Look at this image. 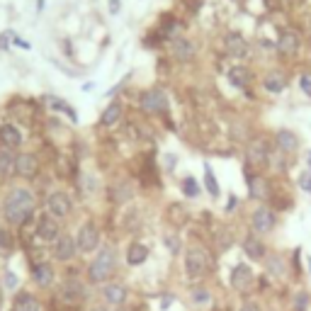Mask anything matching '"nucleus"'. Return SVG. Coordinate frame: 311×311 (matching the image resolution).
I'll list each match as a JSON object with an SVG mask.
<instances>
[{
    "label": "nucleus",
    "instance_id": "obj_1",
    "mask_svg": "<svg viewBox=\"0 0 311 311\" xmlns=\"http://www.w3.org/2000/svg\"><path fill=\"white\" fill-rule=\"evenodd\" d=\"M34 211V197L29 190L17 187L8 195L5 200V217L10 219V224H25Z\"/></svg>",
    "mask_w": 311,
    "mask_h": 311
},
{
    "label": "nucleus",
    "instance_id": "obj_2",
    "mask_svg": "<svg viewBox=\"0 0 311 311\" xmlns=\"http://www.w3.org/2000/svg\"><path fill=\"white\" fill-rule=\"evenodd\" d=\"M114 270H117V256H114V250L107 246V248H100V250H98L95 260H92L90 267H88V277H90V282L100 284V282H107L112 275H114Z\"/></svg>",
    "mask_w": 311,
    "mask_h": 311
},
{
    "label": "nucleus",
    "instance_id": "obj_3",
    "mask_svg": "<svg viewBox=\"0 0 311 311\" xmlns=\"http://www.w3.org/2000/svg\"><path fill=\"white\" fill-rule=\"evenodd\" d=\"M185 273L190 280H200L209 273V256L202 248H190L185 256Z\"/></svg>",
    "mask_w": 311,
    "mask_h": 311
},
{
    "label": "nucleus",
    "instance_id": "obj_4",
    "mask_svg": "<svg viewBox=\"0 0 311 311\" xmlns=\"http://www.w3.org/2000/svg\"><path fill=\"white\" fill-rule=\"evenodd\" d=\"M46 209L49 214L54 217V219H64L71 214V200H68V195L64 192H51L49 195V200H46Z\"/></svg>",
    "mask_w": 311,
    "mask_h": 311
},
{
    "label": "nucleus",
    "instance_id": "obj_5",
    "mask_svg": "<svg viewBox=\"0 0 311 311\" xmlns=\"http://www.w3.org/2000/svg\"><path fill=\"white\" fill-rule=\"evenodd\" d=\"M78 250H83V253H92V250H98V246H100V231L95 229L92 224H85L81 231H78Z\"/></svg>",
    "mask_w": 311,
    "mask_h": 311
},
{
    "label": "nucleus",
    "instance_id": "obj_6",
    "mask_svg": "<svg viewBox=\"0 0 311 311\" xmlns=\"http://www.w3.org/2000/svg\"><path fill=\"white\" fill-rule=\"evenodd\" d=\"M168 107V100H165L163 90H148L141 95V110L146 114H156V112H163Z\"/></svg>",
    "mask_w": 311,
    "mask_h": 311
},
{
    "label": "nucleus",
    "instance_id": "obj_7",
    "mask_svg": "<svg viewBox=\"0 0 311 311\" xmlns=\"http://www.w3.org/2000/svg\"><path fill=\"white\" fill-rule=\"evenodd\" d=\"M75 250H78V243H75V238H71V236H59V238L54 241V258H56V260H61V263H68V260L75 256Z\"/></svg>",
    "mask_w": 311,
    "mask_h": 311
},
{
    "label": "nucleus",
    "instance_id": "obj_8",
    "mask_svg": "<svg viewBox=\"0 0 311 311\" xmlns=\"http://www.w3.org/2000/svg\"><path fill=\"white\" fill-rule=\"evenodd\" d=\"M250 284H253V270L248 265H243V263H238L231 270V287H236L238 292H246Z\"/></svg>",
    "mask_w": 311,
    "mask_h": 311
},
{
    "label": "nucleus",
    "instance_id": "obj_9",
    "mask_svg": "<svg viewBox=\"0 0 311 311\" xmlns=\"http://www.w3.org/2000/svg\"><path fill=\"white\" fill-rule=\"evenodd\" d=\"M102 297H105V302L110 304V306H124V302H127V287L119 282H110L102 287Z\"/></svg>",
    "mask_w": 311,
    "mask_h": 311
},
{
    "label": "nucleus",
    "instance_id": "obj_10",
    "mask_svg": "<svg viewBox=\"0 0 311 311\" xmlns=\"http://www.w3.org/2000/svg\"><path fill=\"white\" fill-rule=\"evenodd\" d=\"M37 234L42 241H56L59 238V221L51 217V214H44V217H39V224H37Z\"/></svg>",
    "mask_w": 311,
    "mask_h": 311
},
{
    "label": "nucleus",
    "instance_id": "obj_11",
    "mask_svg": "<svg viewBox=\"0 0 311 311\" xmlns=\"http://www.w3.org/2000/svg\"><path fill=\"white\" fill-rule=\"evenodd\" d=\"M83 297H85V287L81 282H75V280H66L61 284V299L68 304H78L83 302Z\"/></svg>",
    "mask_w": 311,
    "mask_h": 311
},
{
    "label": "nucleus",
    "instance_id": "obj_12",
    "mask_svg": "<svg viewBox=\"0 0 311 311\" xmlns=\"http://www.w3.org/2000/svg\"><path fill=\"white\" fill-rule=\"evenodd\" d=\"M275 229V214L270 209H258L256 214H253V231L256 234H270V231Z\"/></svg>",
    "mask_w": 311,
    "mask_h": 311
},
{
    "label": "nucleus",
    "instance_id": "obj_13",
    "mask_svg": "<svg viewBox=\"0 0 311 311\" xmlns=\"http://www.w3.org/2000/svg\"><path fill=\"white\" fill-rule=\"evenodd\" d=\"M15 170H17V175H22V178H32V175H37V170H39L37 158H34L32 153L17 156V161H15Z\"/></svg>",
    "mask_w": 311,
    "mask_h": 311
},
{
    "label": "nucleus",
    "instance_id": "obj_14",
    "mask_svg": "<svg viewBox=\"0 0 311 311\" xmlns=\"http://www.w3.org/2000/svg\"><path fill=\"white\" fill-rule=\"evenodd\" d=\"M248 192L253 200H267L270 197V185H267L265 178H260V175H250L248 178Z\"/></svg>",
    "mask_w": 311,
    "mask_h": 311
},
{
    "label": "nucleus",
    "instance_id": "obj_15",
    "mask_svg": "<svg viewBox=\"0 0 311 311\" xmlns=\"http://www.w3.org/2000/svg\"><path fill=\"white\" fill-rule=\"evenodd\" d=\"M0 144L5 148H17L22 144V134L15 124H3L0 127Z\"/></svg>",
    "mask_w": 311,
    "mask_h": 311
},
{
    "label": "nucleus",
    "instance_id": "obj_16",
    "mask_svg": "<svg viewBox=\"0 0 311 311\" xmlns=\"http://www.w3.org/2000/svg\"><path fill=\"white\" fill-rule=\"evenodd\" d=\"M173 56L178 61H192L195 59V44L187 42V39H175L173 42Z\"/></svg>",
    "mask_w": 311,
    "mask_h": 311
},
{
    "label": "nucleus",
    "instance_id": "obj_17",
    "mask_svg": "<svg viewBox=\"0 0 311 311\" xmlns=\"http://www.w3.org/2000/svg\"><path fill=\"white\" fill-rule=\"evenodd\" d=\"M277 49H280V54L284 56H292L297 54V49H299V39L294 32H282L280 39H277Z\"/></svg>",
    "mask_w": 311,
    "mask_h": 311
},
{
    "label": "nucleus",
    "instance_id": "obj_18",
    "mask_svg": "<svg viewBox=\"0 0 311 311\" xmlns=\"http://www.w3.org/2000/svg\"><path fill=\"white\" fill-rule=\"evenodd\" d=\"M275 141H277V146L282 148L284 153H294L297 146H299V139L294 137L289 129H280V131H277V137H275Z\"/></svg>",
    "mask_w": 311,
    "mask_h": 311
},
{
    "label": "nucleus",
    "instance_id": "obj_19",
    "mask_svg": "<svg viewBox=\"0 0 311 311\" xmlns=\"http://www.w3.org/2000/svg\"><path fill=\"white\" fill-rule=\"evenodd\" d=\"M243 250H246L248 258H253V260H263L265 258V246H263V241L256 236H248L243 241Z\"/></svg>",
    "mask_w": 311,
    "mask_h": 311
},
{
    "label": "nucleus",
    "instance_id": "obj_20",
    "mask_svg": "<svg viewBox=\"0 0 311 311\" xmlns=\"http://www.w3.org/2000/svg\"><path fill=\"white\" fill-rule=\"evenodd\" d=\"M32 277H34V282H37L39 287H49V284L54 282V270L46 265V263H39V265H34V270H32Z\"/></svg>",
    "mask_w": 311,
    "mask_h": 311
},
{
    "label": "nucleus",
    "instance_id": "obj_21",
    "mask_svg": "<svg viewBox=\"0 0 311 311\" xmlns=\"http://www.w3.org/2000/svg\"><path fill=\"white\" fill-rule=\"evenodd\" d=\"M263 85H265L267 92H282L287 81H284V75L280 73V71H270V73L263 78Z\"/></svg>",
    "mask_w": 311,
    "mask_h": 311
},
{
    "label": "nucleus",
    "instance_id": "obj_22",
    "mask_svg": "<svg viewBox=\"0 0 311 311\" xmlns=\"http://www.w3.org/2000/svg\"><path fill=\"white\" fill-rule=\"evenodd\" d=\"M146 258H148V248L144 243H131L129 246V253H127L129 265H141V263H146Z\"/></svg>",
    "mask_w": 311,
    "mask_h": 311
},
{
    "label": "nucleus",
    "instance_id": "obj_23",
    "mask_svg": "<svg viewBox=\"0 0 311 311\" xmlns=\"http://www.w3.org/2000/svg\"><path fill=\"white\" fill-rule=\"evenodd\" d=\"M12 311H39V302L32 294H17L12 302Z\"/></svg>",
    "mask_w": 311,
    "mask_h": 311
},
{
    "label": "nucleus",
    "instance_id": "obj_24",
    "mask_svg": "<svg viewBox=\"0 0 311 311\" xmlns=\"http://www.w3.org/2000/svg\"><path fill=\"white\" fill-rule=\"evenodd\" d=\"M248 158L253 161V165H263L267 161V151H265V141H253V146L248 151Z\"/></svg>",
    "mask_w": 311,
    "mask_h": 311
},
{
    "label": "nucleus",
    "instance_id": "obj_25",
    "mask_svg": "<svg viewBox=\"0 0 311 311\" xmlns=\"http://www.w3.org/2000/svg\"><path fill=\"white\" fill-rule=\"evenodd\" d=\"M226 46H229L231 56H246L248 54V44L243 42L241 34H231V37L226 39Z\"/></svg>",
    "mask_w": 311,
    "mask_h": 311
},
{
    "label": "nucleus",
    "instance_id": "obj_26",
    "mask_svg": "<svg viewBox=\"0 0 311 311\" xmlns=\"http://www.w3.org/2000/svg\"><path fill=\"white\" fill-rule=\"evenodd\" d=\"M119 117H122V105H119V102H112L110 107L102 112L100 122L105 124V127H112V124H117V122H119Z\"/></svg>",
    "mask_w": 311,
    "mask_h": 311
},
{
    "label": "nucleus",
    "instance_id": "obj_27",
    "mask_svg": "<svg viewBox=\"0 0 311 311\" xmlns=\"http://www.w3.org/2000/svg\"><path fill=\"white\" fill-rule=\"evenodd\" d=\"M15 156H12V148H5V151H0V175H8L15 170Z\"/></svg>",
    "mask_w": 311,
    "mask_h": 311
},
{
    "label": "nucleus",
    "instance_id": "obj_28",
    "mask_svg": "<svg viewBox=\"0 0 311 311\" xmlns=\"http://www.w3.org/2000/svg\"><path fill=\"white\" fill-rule=\"evenodd\" d=\"M46 102H49V105H51L56 112H64V114H68V117L73 119V122L78 119V117H75V110L71 107V105H68V102L61 100V98H54V95H49V98H46Z\"/></svg>",
    "mask_w": 311,
    "mask_h": 311
},
{
    "label": "nucleus",
    "instance_id": "obj_29",
    "mask_svg": "<svg viewBox=\"0 0 311 311\" xmlns=\"http://www.w3.org/2000/svg\"><path fill=\"white\" fill-rule=\"evenodd\" d=\"M229 81L236 85V88H246L248 81H250V73L246 68H231L229 71Z\"/></svg>",
    "mask_w": 311,
    "mask_h": 311
},
{
    "label": "nucleus",
    "instance_id": "obj_30",
    "mask_svg": "<svg viewBox=\"0 0 311 311\" xmlns=\"http://www.w3.org/2000/svg\"><path fill=\"white\" fill-rule=\"evenodd\" d=\"M204 185H207V192H209L211 197H219V183H217V178L211 173L209 163H204Z\"/></svg>",
    "mask_w": 311,
    "mask_h": 311
},
{
    "label": "nucleus",
    "instance_id": "obj_31",
    "mask_svg": "<svg viewBox=\"0 0 311 311\" xmlns=\"http://www.w3.org/2000/svg\"><path fill=\"white\" fill-rule=\"evenodd\" d=\"M183 192H185V197H200V183L195 180V178H185L183 180Z\"/></svg>",
    "mask_w": 311,
    "mask_h": 311
},
{
    "label": "nucleus",
    "instance_id": "obj_32",
    "mask_svg": "<svg viewBox=\"0 0 311 311\" xmlns=\"http://www.w3.org/2000/svg\"><path fill=\"white\" fill-rule=\"evenodd\" d=\"M267 270H270L273 275H277V277H282L284 275V260L280 256L270 258V260H267Z\"/></svg>",
    "mask_w": 311,
    "mask_h": 311
},
{
    "label": "nucleus",
    "instance_id": "obj_33",
    "mask_svg": "<svg viewBox=\"0 0 311 311\" xmlns=\"http://www.w3.org/2000/svg\"><path fill=\"white\" fill-rule=\"evenodd\" d=\"M209 292H207V289H195L192 292V302L195 304H209Z\"/></svg>",
    "mask_w": 311,
    "mask_h": 311
},
{
    "label": "nucleus",
    "instance_id": "obj_34",
    "mask_svg": "<svg viewBox=\"0 0 311 311\" xmlns=\"http://www.w3.org/2000/svg\"><path fill=\"white\" fill-rule=\"evenodd\" d=\"M306 306H309V297L304 292H299L297 297H294V309L297 311H306Z\"/></svg>",
    "mask_w": 311,
    "mask_h": 311
},
{
    "label": "nucleus",
    "instance_id": "obj_35",
    "mask_svg": "<svg viewBox=\"0 0 311 311\" xmlns=\"http://www.w3.org/2000/svg\"><path fill=\"white\" fill-rule=\"evenodd\" d=\"M299 187H302L304 192L311 195V170H306V173L299 175Z\"/></svg>",
    "mask_w": 311,
    "mask_h": 311
},
{
    "label": "nucleus",
    "instance_id": "obj_36",
    "mask_svg": "<svg viewBox=\"0 0 311 311\" xmlns=\"http://www.w3.org/2000/svg\"><path fill=\"white\" fill-rule=\"evenodd\" d=\"M299 85H302L304 95H309L311 98V73H304L302 78H299Z\"/></svg>",
    "mask_w": 311,
    "mask_h": 311
},
{
    "label": "nucleus",
    "instance_id": "obj_37",
    "mask_svg": "<svg viewBox=\"0 0 311 311\" xmlns=\"http://www.w3.org/2000/svg\"><path fill=\"white\" fill-rule=\"evenodd\" d=\"M165 243H168V250H170V253H178V250H180V241H178V238L165 236Z\"/></svg>",
    "mask_w": 311,
    "mask_h": 311
},
{
    "label": "nucleus",
    "instance_id": "obj_38",
    "mask_svg": "<svg viewBox=\"0 0 311 311\" xmlns=\"http://www.w3.org/2000/svg\"><path fill=\"white\" fill-rule=\"evenodd\" d=\"M15 284H17V277L12 273H8L5 275V287H8V289H15Z\"/></svg>",
    "mask_w": 311,
    "mask_h": 311
},
{
    "label": "nucleus",
    "instance_id": "obj_39",
    "mask_svg": "<svg viewBox=\"0 0 311 311\" xmlns=\"http://www.w3.org/2000/svg\"><path fill=\"white\" fill-rule=\"evenodd\" d=\"M238 311H260V306H258L256 302H246V304H243V306H241Z\"/></svg>",
    "mask_w": 311,
    "mask_h": 311
},
{
    "label": "nucleus",
    "instance_id": "obj_40",
    "mask_svg": "<svg viewBox=\"0 0 311 311\" xmlns=\"http://www.w3.org/2000/svg\"><path fill=\"white\" fill-rule=\"evenodd\" d=\"M119 8H122V3H119V0H110V12H112V15H117Z\"/></svg>",
    "mask_w": 311,
    "mask_h": 311
},
{
    "label": "nucleus",
    "instance_id": "obj_41",
    "mask_svg": "<svg viewBox=\"0 0 311 311\" xmlns=\"http://www.w3.org/2000/svg\"><path fill=\"white\" fill-rule=\"evenodd\" d=\"M236 207H238V200L234 197V195H231V197H229V204H226V211H234Z\"/></svg>",
    "mask_w": 311,
    "mask_h": 311
},
{
    "label": "nucleus",
    "instance_id": "obj_42",
    "mask_svg": "<svg viewBox=\"0 0 311 311\" xmlns=\"http://www.w3.org/2000/svg\"><path fill=\"white\" fill-rule=\"evenodd\" d=\"M8 248V238H5V234L0 231V250H5Z\"/></svg>",
    "mask_w": 311,
    "mask_h": 311
},
{
    "label": "nucleus",
    "instance_id": "obj_43",
    "mask_svg": "<svg viewBox=\"0 0 311 311\" xmlns=\"http://www.w3.org/2000/svg\"><path fill=\"white\" fill-rule=\"evenodd\" d=\"M306 163H309V170H311V151L306 153Z\"/></svg>",
    "mask_w": 311,
    "mask_h": 311
},
{
    "label": "nucleus",
    "instance_id": "obj_44",
    "mask_svg": "<svg viewBox=\"0 0 311 311\" xmlns=\"http://www.w3.org/2000/svg\"><path fill=\"white\" fill-rule=\"evenodd\" d=\"M90 311H107L105 306H95V309H90Z\"/></svg>",
    "mask_w": 311,
    "mask_h": 311
},
{
    "label": "nucleus",
    "instance_id": "obj_45",
    "mask_svg": "<svg viewBox=\"0 0 311 311\" xmlns=\"http://www.w3.org/2000/svg\"><path fill=\"white\" fill-rule=\"evenodd\" d=\"M309 273H311V258H309Z\"/></svg>",
    "mask_w": 311,
    "mask_h": 311
}]
</instances>
